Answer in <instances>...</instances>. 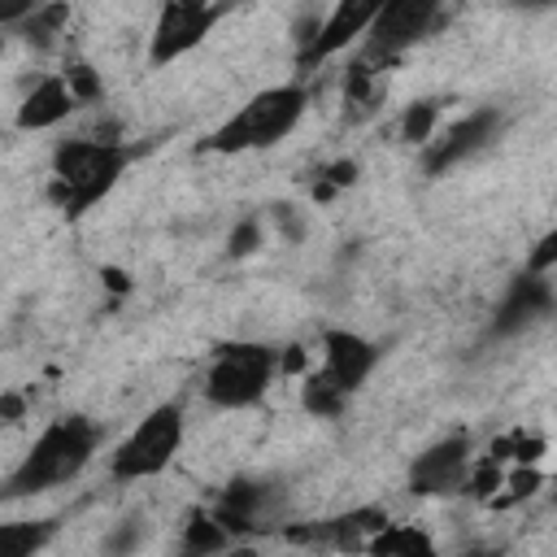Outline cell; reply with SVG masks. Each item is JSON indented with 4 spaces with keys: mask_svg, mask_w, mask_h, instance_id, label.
<instances>
[{
    "mask_svg": "<svg viewBox=\"0 0 557 557\" xmlns=\"http://www.w3.org/2000/svg\"><path fill=\"white\" fill-rule=\"evenodd\" d=\"M96 448H100V426L87 413H61V418H52L35 435V444L26 448V457L9 470L4 500L39 496L48 487H61V483L78 479L91 466Z\"/></svg>",
    "mask_w": 557,
    "mask_h": 557,
    "instance_id": "1",
    "label": "cell"
},
{
    "mask_svg": "<svg viewBox=\"0 0 557 557\" xmlns=\"http://www.w3.org/2000/svg\"><path fill=\"white\" fill-rule=\"evenodd\" d=\"M131 148L126 144H100L91 135H74L61 139L52 148V178H48V200L65 213V218H83L91 205H100L117 178L131 165Z\"/></svg>",
    "mask_w": 557,
    "mask_h": 557,
    "instance_id": "2",
    "label": "cell"
},
{
    "mask_svg": "<svg viewBox=\"0 0 557 557\" xmlns=\"http://www.w3.org/2000/svg\"><path fill=\"white\" fill-rule=\"evenodd\" d=\"M305 109H309V87H305V83L265 87V91L248 96L226 122H218V126L209 131V139L200 144V152L239 157V152L274 148L278 139H287V135L300 126Z\"/></svg>",
    "mask_w": 557,
    "mask_h": 557,
    "instance_id": "3",
    "label": "cell"
},
{
    "mask_svg": "<svg viewBox=\"0 0 557 557\" xmlns=\"http://www.w3.org/2000/svg\"><path fill=\"white\" fill-rule=\"evenodd\" d=\"M274 374H278V352L270 344L235 339V344H218L200 392L213 409H252L274 387Z\"/></svg>",
    "mask_w": 557,
    "mask_h": 557,
    "instance_id": "4",
    "label": "cell"
},
{
    "mask_svg": "<svg viewBox=\"0 0 557 557\" xmlns=\"http://www.w3.org/2000/svg\"><path fill=\"white\" fill-rule=\"evenodd\" d=\"M183 435H187V418H183V405L178 400H165L157 409H148L131 435L109 453V479L113 483H144V479H157L183 448Z\"/></svg>",
    "mask_w": 557,
    "mask_h": 557,
    "instance_id": "5",
    "label": "cell"
},
{
    "mask_svg": "<svg viewBox=\"0 0 557 557\" xmlns=\"http://www.w3.org/2000/svg\"><path fill=\"white\" fill-rule=\"evenodd\" d=\"M435 26H440V4L435 0H387V4H379V17L370 22L357 57L379 65V70H387L413 44L435 35Z\"/></svg>",
    "mask_w": 557,
    "mask_h": 557,
    "instance_id": "6",
    "label": "cell"
},
{
    "mask_svg": "<svg viewBox=\"0 0 557 557\" xmlns=\"http://www.w3.org/2000/svg\"><path fill=\"white\" fill-rule=\"evenodd\" d=\"M209 509L235 540L287 527V522H278L283 518V487L278 483H261V479H231Z\"/></svg>",
    "mask_w": 557,
    "mask_h": 557,
    "instance_id": "7",
    "label": "cell"
},
{
    "mask_svg": "<svg viewBox=\"0 0 557 557\" xmlns=\"http://www.w3.org/2000/svg\"><path fill=\"white\" fill-rule=\"evenodd\" d=\"M222 4H196V0H170L157 9L152 35H148V65H170L200 48L209 30L222 22Z\"/></svg>",
    "mask_w": 557,
    "mask_h": 557,
    "instance_id": "8",
    "label": "cell"
},
{
    "mask_svg": "<svg viewBox=\"0 0 557 557\" xmlns=\"http://www.w3.org/2000/svg\"><path fill=\"white\" fill-rule=\"evenodd\" d=\"M500 126H505V113H500V109H492V104L470 109V113L457 117L440 139H431V144L422 148V170H426L431 178L453 174L457 165H466V161H474L479 152H487V148L496 144Z\"/></svg>",
    "mask_w": 557,
    "mask_h": 557,
    "instance_id": "9",
    "label": "cell"
},
{
    "mask_svg": "<svg viewBox=\"0 0 557 557\" xmlns=\"http://www.w3.org/2000/svg\"><path fill=\"white\" fill-rule=\"evenodd\" d=\"M470 466H474V444L466 431L457 435H444L435 444H426L413 461H409V492L413 496H453L466 487L470 479Z\"/></svg>",
    "mask_w": 557,
    "mask_h": 557,
    "instance_id": "10",
    "label": "cell"
},
{
    "mask_svg": "<svg viewBox=\"0 0 557 557\" xmlns=\"http://www.w3.org/2000/svg\"><path fill=\"white\" fill-rule=\"evenodd\" d=\"M557 313V287L544 278V274H527L518 270L500 296V305L492 309V322H487V335L492 339H509V335H522L531 331L535 322L553 318Z\"/></svg>",
    "mask_w": 557,
    "mask_h": 557,
    "instance_id": "11",
    "label": "cell"
},
{
    "mask_svg": "<svg viewBox=\"0 0 557 557\" xmlns=\"http://www.w3.org/2000/svg\"><path fill=\"white\" fill-rule=\"evenodd\" d=\"M379 4L383 0H339V4H331L326 9V22H322V35L309 48L296 52V74H309V70L326 65L331 57H339L348 44L366 39L370 22L379 17Z\"/></svg>",
    "mask_w": 557,
    "mask_h": 557,
    "instance_id": "12",
    "label": "cell"
},
{
    "mask_svg": "<svg viewBox=\"0 0 557 557\" xmlns=\"http://www.w3.org/2000/svg\"><path fill=\"white\" fill-rule=\"evenodd\" d=\"M379 361H383V348L374 339H366V335H357L348 326H326L322 331V370L344 392H357L374 374Z\"/></svg>",
    "mask_w": 557,
    "mask_h": 557,
    "instance_id": "13",
    "label": "cell"
},
{
    "mask_svg": "<svg viewBox=\"0 0 557 557\" xmlns=\"http://www.w3.org/2000/svg\"><path fill=\"white\" fill-rule=\"evenodd\" d=\"M74 109H78V100H74L65 74L57 70V74H39V78L30 83V91L22 96L13 122H17V131H52V126H61Z\"/></svg>",
    "mask_w": 557,
    "mask_h": 557,
    "instance_id": "14",
    "label": "cell"
},
{
    "mask_svg": "<svg viewBox=\"0 0 557 557\" xmlns=\"http://www.w3.org/2000/svg\"><path fill=\"white\" fill-rule=\"evenodd\" d=\"M392 527L387 509L383 505H357V509H344L335 518H326V531H331V553H344V557H366L370 544Z\"/></svg>",
    "mask_w": 557,
    "mask_h": 557,
    "instance_id": "15",
    "label": "cell"
},
{
    "mask_svg": "<svg viewBox=\"0 0 557 557\" xmlns=\"http://www.w3.org/2000/svg\"><path fill=\"white\" fill-rule=\"evenodd\" d=\"M178 548H183V557H222V553L235 548V535L213 518L209 505H196V509H187Z\"/></svg>",
    "mask_w": 557,
    "mask_h": 557,
    "instance_id": "16",
    "label": "cell"
},
{
    "mask_svg": "<svg viewBox=\"0 0 557 557\" xmlns=\"http://www.w3.org/2000/svg\"><path fill=\"white\" fill-rule=\"evenodd\" d=\"M348 396H352V392H344L322 366L300 379V409H305L309 418H326V422L339 418V413L348 409Z\"/></svg>",
    "mask_w": 557,
    "mask_h": 557,
    "instance_id": "17",
    "label": "cell"
},
{
    "mask_svg": "<svg viewBox=\"0 0 557 557\" xmlns=\"http://www.w3.org/2000/svg\"><path fill=\"white\" fill-rule=\"evenodd\" d=\"M57 535V518H22L0 527V557H39Z\"/></svg>",
    "mask_w": 557,
    "mask_h": 557,
    "instance_id": "18",
    "label": "cell"
},
{
    "mask_svg": "<svg viewBox=\"0 0 557 557\" xmlns=\"http://www.w3.org/2000/svg\"><path fill=\"white\" fill-rule=\"evenodd\" d=\"M383 100V70L352 57V65L344 70V104H352V117L361 113H374Z\"/></svg>",
    "mask_w": 557,
    "mask_h": 557,
    "instance_id": "19",
    "label": "cell"
},
{
    "mask_svg": "<svg viewBox=\"0 0 557 557\" xmlns=\"http://www.w3.org/2000/svg\"><path fill=\"white\" fill-rule=\"evenodd\" d=\"M366 557H440V548H435V540H431L422 527H413V522H392V527L370 544Z\"/></svg>",
    "mask_w": 557,
    "mask_h": 557,
    "instance_id": "20",
    "label": "cell"
},
{
    "mask_svg": "<svg viewBox=\"0 0 557 557\" xmlns=\"http://www.w3.org/2000/svg\"><path fill=\"white\" fill-rule=\"evenodd\" d=\"M544 453H548V440L531 426H513V431L496 435L492 448H487V457L500 461V466H535Z\"/></svg>",
    "mask_w": 557,
    "mask_h": 557,
    "instance_id": "21",
    "label": "cell"
},
{
    "mask_svg": "<svg viewBox=\"0 0 557 557\" xmlns=\"http://www.w3.org/2000/svg\"><path fill=\"white\" fill-rule=\"evenodd\" d=\"M144 544H148V518H144V513H126V518H117V522L104 531L100 557H135Z\"/></svg>",
    "mask_w": 557,
    "mask_h": 557,
    "instance_id": "22",
    "label": "cell"
},
{
    "mask_svg": "<svg viewBox=\"0 0 557 557\" xmlns=\"http://www.w3.org/2000/svg\"><path fill=\"white\" fill-rule=\"evenodd\" d=\"M435 126H440V100H413L400 122H396V135L400 144H413V148H426L435 139Z\"/></svg>",
    "mask_w": 557,
    "mask_h": 557,
    "instance_id": "23",
    "label": "cell"
},
{
    "mask_svg": "<svg viewBox=\"0 0 557 557\" xmlns=\"http://www.w3.org/2000/svg\"><path fill=\"white\" fill-rule=\"evenodd\" d=\"M357 183V161L352 157H335V161H326V165H318L313 170V183H309V196H313V205H331L339 191H348Z\"/></svg>",
    "mask_w": 557,
    "mask_h": 557,
    "instance_id": "24",
    "label": "cell"
},
{
    "mask_svg": "<svg viewBox=\"0 0 557 557\" xmlns=\"http://www.w3.org/2000/svg\"><path fill=\"white\" fill-rule=\"evenodd\" d=\"M22 17H26L22 35H26L35 48H48V44H57V35H61V30H65V22H70V4H44V9H26Z\"/></svg>",
    "mask_w": 557,
    "mask_h": 557,
    "instance_id": "25",
    "label": "cell"
},
{
    "mask_svg": "<svg viewBox=\"0 0 557 557\" xmlns=\"http://www.w3.org/2000/svg\"><path fill=\"white\" fill-rule=\"evenodd\" d=\"M500 487H505V466L500 461H492V457H479L474 466H470V479H466V496L470 500H479V505H492L496 496H500Z\"/></svg>",
    "mask_w": 557,
    "mask_h": 557,
    "instance_id": "26",
    "label": "cell"
},
{
    "mask_svg": "<svg viewBox=\"0 0 557 557\" xmlns=\"http://www.w3.org/2000/svg\"><path fill=\"white\" fill-rule=\"evenodd\" d=\"M540 487H544L540 466H509V470H505V487H500V496H496L492 505H518V500H531Z\"/></svg>",
    "mask_w": 557,
    "mask_h": 557,
    "instance_id": "27",
    "label": "cell"
},
{
    "mask_svg": "<svg viewBox=\"0 0 557 557\" xmlns=\"http://www.w3.org/2000/svg\"><path fill=\"white\" fill-rule=\"evenodd\" d=\"M61 74H65V83H70V91H74V100H78V104H96V100L104 96V78H100L87 61H78V57H74V61H65V70H61Z\"/></svg>",
    "mask_w": 557,
    "mask_h": 557,
    "instance_id": "28",
    "label": "cell"
},
{
    "mask_svg": "<svg viewBox=\"0 0 557 557\" xmlns=\"http://www.w3.org/2000/svg\"><path fill=\"white\" fill-rule=\"evenodd\" d=\"M270 222H274V231H278L287 244H300V239H305V213H300V205H292V200L270 205Z\"/></svg>",
    "mask_w": 557,
    "mask_h": 557,
    "instance_id": "29",
    "label": "cell"
},
{
    "mask_svg": "<svg viewBox=\"0 0 557 557\" xmlns=\"http://www.w3.org/2000/svg\"><path fill=\"white\" fill-rule=\"evenodd\" d=\"M261 248V218H244V222H235V231H231V239H226V257H252Z\"/></svg>",
    "mask_w": 557,
    "mask_h": 557,
    "instance_id": "30",
    "label": "cell"
},
{
    "mask_svg": "<svg viewBox=\"0 0 557 557\" xmlns=\"http://www.w3.org/2000/svg\"><path fill=\"white\" fill-rule=\"evenodd\" d=\"M527 274H553L557 270V226L553 231H544L535 244H531V252H527V265H522Z\"/></svg>",
    "mask_w": 557,
    "mask_h": 557,
    "instance_id": "31",
    "label": "cell"
},
{
    "mask_svg": "<svg viewBox=\"0 0 557 557\" xmlns=\"http://www.w3.org/2000/svg\"><path fill=\"white\" fill-rule=\"evenodd\" d=\"M305 366H309V352H305L300 344H287V348L278 352V374H300V379H305V374H309Z\"/></svg>",
    "mask_w": 557,
    "mask_h": 557,
    "instance_id": "32",
    "label": "cell"
},
{
    "mask_svg": "<svg viewBox=\"0 0 557 557\" xmlns=\"http://www.w3.org/2000/svg\"><path fill=\"white\" fill-rule=\"evenodd\" d=\"M22 413H26V400H22V392H4L0 396V422H22Z\"/></svg>",
    "mask_w": 557,
    "mask_h": 557,
    "instance_id": "33",
    "label": "cell"
},
{
    "mask_svg": "<svg viewBox=\"0 0 557 557\" xmlns=\"http://www.w3.org/2000/svg\"><path fill=\"white\" fill-rule=\"evenodd\" d=\"M100 278H104V287H109V292H117V296L131 287V274H126V270H117V265H104V270H100Z\"/></svg>",
    "mask_w": 557,
    "mask_h": 557,
    "instance_id": "34",
    "label": "cell"
},
{
    "mask_svg": "<svg viewBox=\"0 0 557 557\" xmlns=\"http://www.w3.org/2000/svg\"><path fill=\"white\" fill-rule=\"evenodd\" d=\"M461 557H505L500 548H470V553H461Z\"/></svg>",
    "mask_w": 557,
    "mask_h": 557,
    "instance_id": "35",
    "label": "cell"
},
{
    "mask_svg": "<svg viewBox=\"0 0 557 557\" xmlns=\"http://www.w3.org/2000/svg\"><path fill=\"white\" fill-rule=\"evenodd\" d=\"M222 557H231V553H222Z\"/></svg>",
    "mask_w": 557,
    "mask_h": 557,
    "instance_id": "36",
    "label": "cell"
},
{
    "mask_svg": "<svg viewBox=\"0 0 557 557\" xmlns=\"http://www.w3.org/2000/svg\"><path fill=\"white\" fill-rule=\"evenodd\" d=\"M553 496H557V487H553Z\"/></svg>",
    "mask_w": 557,
    "mask_h": 557,
    "instance_id": "37",
    "label": "cell"
}]
</instances>
